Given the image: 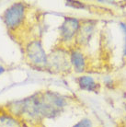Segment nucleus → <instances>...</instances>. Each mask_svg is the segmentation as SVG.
Listing matches in <instances>:
<instances>
[{"instance_id": "nucleus-6", "label": "nucleus", "mask_w": 126, "mask_h": 127, "mask_svg": "<svg viewBox=\"0 0 126 127\" xmlns=\"http://www.w3.org/2000/svg\"><path fill=\"white\" fill-rule=\"evenodd\" d=\"M97 22L95 20H84L81 21L80 28L78 30L77 35L75 40L74 47L81 49L83 46L87 45L89 42L90 39L94 34L96 30Z\"/></svg>"}, {"instance_id": "nucleus-11", "label": "nucleus", "mask_w": 126, "mask_h": 127, "mask_svg": "<svg viewBox=\"0 0 126 127\" xmlns=\"http://www.w3.org/2000/svg\"><path fill=\"white\" fill-rule=\"evenodd\" d=\"M66 6H72L74 8H77V9H84V8H86L85 4L81 3L79 1H66Z\"/></svg>"}, {"instance_id": "nucleus-5", "label": "nucleus", "mask_w": 126, "mask_h": 127, "mask_svg": "<svg viewBox=\"0 0 126 127\" xmlns=\"http://www.w3.org/2000/svg\"><path fill=\"white\" fill-rule=\"evenodd\" d=\"M81 20L77 19L76 18L73 17H65L63 22L62 23L61 27L59 28V41L62 47L70 50L71 45H74L75 40L77 35L78 30L80 28Z\"/></svg>"}, {"instance_id": "nucleus-4", "label": "nucleus", "mask_w": 126, "mask_h": 127, "mask_svg": "<svg viewBox=\"0 0 126 127\" xmlns=\"http://www.w3.org/2000/svg\"><path fill=\"white\" fill-rule=\"evenodd\" d=\"M70 51L62 46L55 47L47 55V67L54 74H68L72 70Z\"/></svg>"}, {"instance_id": "nucleus-3", "label": "nucleus", "mask_w": 126, "mask_h": 127, "mask_svg": "<svg viewBox=\"0 0 126 127\" xmlns=\"http://www.w3.org/2000/svg\"><path fill=\"white\" fill-rule=\"evenodd\" d=\"M23 52L25 54L26 62L31 66L37 70L46 69L48 54H46L41 40L38 37L28 41L23 47Z\"/></svg>"}, {"instance_id": "nucleus-1", "label": "nucleus", "mask_w": 126, "mask_h": 127, "mask_svg": "<svg viewBox=\"0 0 126 127\" xmlns=\"http://www.w3.org/2000/svg\"><path fill=\"white\" fill-rule=\"evenodd\" d=\"M38 111L41 119H54L64 111L68 103V98L60 93L43 90L36 93Z\"/></svg>"}, {"instance_id": "nucleus-9", "label": "nucleus", "mask_w": 126, "mask_h": 127, "mask_svg": "<svg viewBox=\"0 0 126 127\" xmlns=\"http://www.w3.org/2000/svg\"><path fill=\"white\" fill-rule=\"evenodd\" d=\"M76 83L79 89L88 92H98L100 89V85L90 76H80L76 78Z\"/></svg>"}, {"instance_id": "nucleus-7", "label": "nucleus", "mask_w": 126, "mask_h": 127, "mask_svg": "<svg viewBox=\"0 0 126 127\" xmlns=\"http://www.w3.org/2000/svg\"><path fill=\"white\" fill-rule=\"evenodd\" d=\"M70 51V61L73 69L76 73H83L87 70L88 67V59L83 54L81 49L72 47Z\"/></svg>"}, {"instance_id": "nucleus-12", "label": "nucleus", "mask_w": 126, "mask_h": 127, "mask_svg": "<svg viewBox=\"0 0 126 127\" xmlns=\"http://www.w3.org/2000/svg\"><path fill=\"white\" fill-rule=\"evenodd\" d=\"M121 28L123 29L125 35V42H124V49H123V56L126 58V23H121Z\"/></svg>"}, {"instance_id": "nucleus-10", "label": "nucleus", "mask_w": 126, "mask_h": 127, "mask_svg": "<svg viewBox=\"0 0 126 127\" xmlns=\"http://www.w3.org/2000/svg\"><path fill=\"white\" fill-rule=\"evenodd\" d=\"M72 127H93V123L89 118H84Z\"/></svg>"}, {"instance_id": "nucleus-8", "label": "nucleus", "mask_w": 126, "mask_h": 127, "mask_svg": "<svg viewBox=\"0 0 126 127\" xmlns=\"http://www.w3.org/2000/svg\"><path fill=\"white\" fill-rule=\"evenodd\" d=\"M25 122L4 106H0V127H24Z\"/></svg>"}, {"instance_id": "nucleus-2", "label": "nucleus", "mask_w": 126, "mask_h": 127, "mask_svg": "<svg viewBox=\"0 0 126 127\" xmlns=\"http://www.w3.org/2000/svg\"><path fill=\"white\" fill-rule=\"evenodd\" d=\"M30 12V6L25 2H17L12 4L4 12L3 21L7 32L11 37L18 41L20 36V32L27 30V20Z\"/></svg>"}]
</instances>
